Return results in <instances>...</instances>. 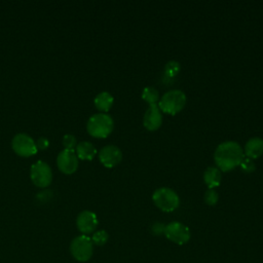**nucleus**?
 <instances>
[{
    "label": "nucleus",
    "instance_id": "f257e3e1",
    "mask_svg": "<svg viewBox=\"0 0 263 263\" xmlns=\"http://www.w3.org/2000/svg\"><path fill=\"white\" fill-rule=\"evenodd\" d=\"M245 157L241 146L234 141L219 144L214 153L215 162L220 171L228 172L238 166Z\"/></svg>",
    "mask_w": 263,
    "mask_h": 263
},
{
    "label": "nucleus",
    "instance_id": "f03ea898",
    "mask_svg": "<svg viewBox=\"0 0 263 263\" xmlns=\"http://www.w3.org/2000/svg\"><path fill=\"white\" fill-rule=\"evenodd\" d=\"M114 127V121L112 117L105 113L93 114L89 117L86 129L88 134L95 138H106L108 137Z\"/></svg>",
    "mask_w": 263,
    "mask_h": 263
},
{
    "label": "nucleus",
    "instance_id": "7ed1b4c3",
    "mask_svg": "<svg viewBox=\"0 0 263 263\" xmlns=\"http://www.w3.org/2000/svg\"><path fill=\"white\" fill-rule=\"evenodd\" d=\"M186 104V95L181 89H172L166 91L158 102L160 111L175 115L180 112Z\"/></svg>",
    "mask_w": 263,
    "mask_h": 263
},
{
    "label": "nucleus",
    "instance_id": "20e7f679",
    "mask_svg": "<svg viewBox=\"0 0 263 263\" xmlns=\"http://www.w3.org/2000/svg\"><path fill=\"white\" fill-rule=\"evenodd\" d=\"M152 200L155 205L163 212H173L180 204L179 195L168 187L157 188L152 194Z\"/></svg>",
    "mask_w": 263,
    "mask_h": 263
},
{
    "label": "nucleus",
    "instance_id": "39448f33",
    "mask_svg": "<svg viewBox=\"0 0 263 263\" xmlns=\"http://www.w3.org/2000/svg\"><path fill=\"white\" fill-rule=\"evenodd\" d=\"M70 252L74 259L77 261H88L91 258L93 252V243L91 238L85 234L76 236L70 245Z\"/></svg>",
    "mask_w": 263,
    "mask_h": 263
},
{
    "label": "nucleus",
    "instance_id": "423d86ee",
    "mask_svg": "<svg viewBox=\"0 0 263 263\" xmlns=\"http://www.w3.org/2000/svg\"><path fill=\"white\" fill-rule=\"evenodd\" d=\"M163 234L168 240L180 246L188 242L191 236L189 228L183 223L177 221L166 224Z\"/></svg>",
    "mask_w": 263,
    "mask_h": 263
},
{
    "label": "nucleus",
    "instance_id": "0eeeda50",
    "mask_svg": "<svg viewBox=\"0 0 263 263\" xmlns=\"http://www.w3.org/2000/svg\"><path fill=\"white\" fill-rule=\"evenodd\" d=\"M11 146L13 151L24 157H29L31 155L36 154L37 147L35 141L26 134H17L13 137L11 141Z\"/></svg>",
    "mask_w": 263,
    "mask_h": 263
},
{
    "label": "nucleus",
    "instance_id": "6e6552de",
    "mask_svg": "<svg viewBox=\"0 0 263 263\" xmlns=\"http://www.w3.org/2000/svg\"><path fill=\"white\" fill-rule=\"evenodd\" d=\"M30 176L32 182L38 187H46L52 180L51 168L46 162L41 160L32 164Z\"/></svg>",
    "mask_w": 263,
    "mask_h": 263
},
{
    "label": "nucleus",
    "instance_id": "1a4fd4ad",
    "mask_svg": "<svg viewBox=\"0 0 263 263\" xmlns=\"http://www.w3.org/2000/svg\"><path fill=\"white\" fill-rule=\"evenodd\" d=\"M59 170L67 175L73 174L78 167V157L74 150H62L57 158Z\"/></svg>",
    "mask_w": 263,
    "mask_h": 263
},
{
    "label": "nucleus",
    "instance_id": "9d476101",
    "mask_svg": "<svg viewBox=\"0 0 263 263\" xmlns=\"http://www.w3.org/2000/svg\"><path fill=\"white\" fill-rule=\"evenodd\" d=\"M99 158L104 166L113 167L121 161L122 152L115 145H107L100 150Z\"/></svg>",
    "mask_w": 263,
    "mask_h": 263
},
{
    "label": "nucleus",
    "instance_id": "9b49d317",
    "mask_svg": "<svg viewBox=\"0 0 263 263\" xmlns=\"http://www.w3.org/2000/svg\"><path fill=\"white\" fill-rule=\"evenodd\" d=\"M98 223L99 221L97 215L91 211H82L81 213H79L76 219V225L78 230L85 235L93 232L98 226Z\"/></svg>",
    "mask_w": 263,
    "mask_h": 263
},
{
    "label": "nucleus",
    "instance_id": "f8f14e48",
    "mask_svg": "<svg viewBox=\"0 0 263 263\" xmlns=\"http://www.w3.org/2000/svg\"><path fill=\"white\" fill-rule=\"evenodd\" d=\"M162 122V114L157 104L149 105L143 118V124L148 130H156L160 127Z\"/></svg>",
    "mask_w": 263,
    "mask_h": 263
},
{
    "label": "nucleus",
    "instance_id": "ddd939ff",
    "mask_svg": "<svg viewBox=\"0 0 263 263\" xmlns=\"http://www.w3.org/2000/svg\"><path fill=\"white\" fill-rule=\"evenodd\" d=\"M243 153L245 156L252 159L261 156L263 153V139L259 137H253L249 139L245 145Z\"/></svg>",
    "mask_w": 263,
    "mask_h": 263
},
{
    "label": "nucleus",
    "instance_id": "4468645a",
    "mask_svg": "<svg viewBox=\"0 0 263 263\" xmlns=\"http://www.w3.org/2000/svg\"><path fill=\"white\" fill-rule=\"evenodd\" d=\"M221 172L218 167L209 166L203 173V181L209 189H214L218 187L221 183Z\"/></svg>",
    "mask_w": 263,
    "mask_h": 263
},
{
    "label": "nucleus",
    "instance_id": "2eb2a0df",
    "mask_svg": "<svg viewBox=\"0 0 263 263\" xmlns=\"http://www.w3.org/2000/svg\"><path fill=\"white\" fill-rule=\"evenodd\" d=\"M75 153H76L77 157L80 159L91 160L95 157L97 150L90 142L83 141V142H80L79 144H77Z\"/></svg>",
    "mask_w": 263,
    "mask_h": 263
},
{
    "label": "nucleus",
    "instance_id": "dca6fc26",
    "mask_svg": "<svg viewBox=\"0 0 263 263\" xmlns=\"http://www.w3.org/2000/svg\"><path fill=\"white\" fill-rule=\"evenodd\" d=\"M113 101H114L113 96L110 92L102 91L96 96L93 102H95L97 109H99L100 111H103V112H107L112 107Z\"/></svg>",
    "mask_w": 263,
    "mask_h": 263
},
{
    "label": "nucleus",
    "instance_id": "f3484780",
    "mask_svg": "<svg viewBox=\"0 0 263 263\" xmlns=\"http://www.w3.org/2000/svg\"><path fill=\"white\" fill-rule=\"evenodd\" d=\"M142 99L149 105L156 104L159 100V92L154 86H146L142 90Z\"/></svg>",
    "mask_w": 263,
    "mask_h": 263
},
{
    "label": "nucleus",
    "instance_id": "a211bd4d",
    "mask_svg": "<svg viewBox=\"0 0 263 263\" xmlns=\"http://www.w3.org/2000/svg\"><path fill=\"white\" fill-rule=\"evenodd\" d=\"M181 71V65L179 62L177 61H168L165 66H164V69H163V73H164V76L168 79H174Z\"/></svg>",
    "mask_w": 263,
    "mask_h": 263
},
{
    "label": "nucleus",
    "instance_id": "6ab92c4d",
    "mask_svg": "<svg viewBox=\"0 0 263 263\" xmlns=\"http://www.w3.org/2000/svg\"><path fill=\"white\" fill-rule=\"evenodd\" d=\"M108 238H109V235H108L107 231L98 230V231L93 232V234L91 236V241L96 246H104L108 241Z\"/></svg>",
    "mask_w": 263,
    "mask_h": 263
},
{
    "label": "nucleus",
    "instance_id": "aec40b11",
    "mask_svg": "<svg viewBox=\"0 0 263 263\" xmlns=\"http://www.w3.org/2000/svg\"><path fill=\"white\" fill-rule=\"evenodd\" d=\"M240 168L242 172L247 173V174H250V173H253L255 170H256V164L254 162V159L252 158H249L247 156H245L239 164Z\"/></svg>",
    "mask_w": 263,
    "mask_h": 263
},
{
    "label": "nucleus",
    "instance_id": "412c9836",
    "mask_svg": "<svg viewBox=\"0 0 263 263\" xmlns=\"http://www.w3.org/2000/svg\"><path fill=\"white\" fill-rule=\"evenodd\" d=\"M204 201L209 205H215L219 200V194L215 189H208L204 193Z\"/></svg>",
    "mask_w": 263,
    "mask_h": 263
},
{
    "label": "nucleus",
    "instance_id": "4be33fe9",
    "mask_svg": "<svg viewBox=\"0 0 263 263\" xmlns=\"http://www.w3.org/2000/svg\"><path fill=\"white\" fill-rule=\"evenodd\" d=\"M63 145L67 150H74L77 146L76 138L73 135H65L63 137Z\"/></svg>",
    "mask_w": 263,
    "mask_h": 263
},
{
    "label": "nucleus",
    "instance_id": "5701e85b",
    "mask_svg": "<svg viewBox=\"0 0 263 263\" xmlns=\"http://www.w3.org/2000/svg\"><path fill=\"white\" fill-rule=\"evenodd\" d=\"M164 227H165L164 224H162V223H160V222H155V223H153V224L151 225V231H152V233H154L155 235H159V234H161V233L164 232Z\"/></svg>",
    "mask_w": 263,
    "mask_h": 263
},
{
    "label": "nucleus",
    "instance_id": "b1692460",
    "mask_svg": "<svg viewBox=\"0 0 263 263\" xmlns=\"http://www.w3.org/2000/svg\"><path fill=\"white\" fill-rule=\"evenodd\" d=\"M35 143H36L37 149H41V150H44V149H46V148L49 146V141H48L47 138H45V137L39 138V139L37 140V142H35Z\"/></svg>",
    "mask_w": 263,
    "mask_h": 263
}]
</instances>
